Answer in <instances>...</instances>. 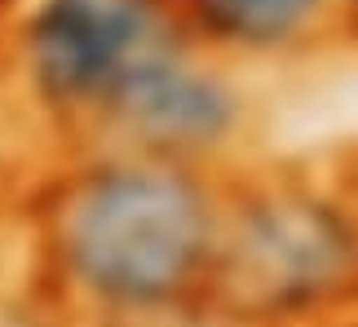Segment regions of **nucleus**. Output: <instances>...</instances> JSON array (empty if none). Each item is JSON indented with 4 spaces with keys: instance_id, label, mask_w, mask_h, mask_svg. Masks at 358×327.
I'll return each instance as SVG.
<instances>
[{
    "instance_id": "nucleus-1",
    "label": "nucleus",
    "mask_w": 358,
    "mask_h": 327,
    "mask_svg": "<svg viewBox=\"0 0 358 327\" xmlns=\"http://www.w3.org/2000/svg\"><path fill=\"white\" fill-rule=\"evenodd\" d=\"M226 173L76 142L0 177L13 283L58 327H124L208 305Z\"/></svg>"
},
{
    "instance_id": "nucleus-2",
    "label": "nucleus",
    "mask_w": 358,
    "mask_h": 327,
    "mask_svg": "<svg viewBox=\"0 0 358 327\" xmlns=\"http://www.w3.org/2000/svg\"><path fill=\"white\" fill-rule=\"evenodd\" d=\"M208 310L230 327L358 319V177L323 159L226 168Z\"/></svg>"
},
{
    "instance_id": "nucleus-3",
    "label": "nucleus",
    "mask_w": 358,
    "mask_h": 327,
    "mask_svg": "<svg viewBox=\"0 0 358 327\" xmlns=\"http://www.w3.org/2000/svg\"><path fill=\"white\" fill-rule=\"evenodd\" d=\"M190 45L169 0H0V115L27 151L120 142Z\"/></svg>"
},
{
    "instance_id": "nucleus-4",
    "label": "nucleus",
    "mask_w": 358,
    "mask_h": 327,
    "mask_svg": "<svg viewBox=\"0 0 358 327\" xmlns=\"http://www.w3.org/2000/svg\"><path fill=\"white\" fill-rule=\"evenodd\" d=\"M177 22L226 66H270L314 49L345 18V0H169Z\"/></svg>"
},
{
    "instance_id": "nucleus-5",
    "label": "nucleus",
    "mask_w": 358,
    "mask_h": 327,
    "mask_svg": "<svg viewBox=\"0 0 358 327\" xmlns=\"http://www.w3.org/2000/svg\"><path fill=\"white\" fill-rule=\"evenodd\" d=\"M124 327H230V323L222 314H213L208 305H199V310H182V314H164L146 323H124Z\"/></svg>"
},
{
    "instance_id": "nucleus-6",
    "label": "nucleus",
    "mask_w": 358,
    "mask_h": 327,
    "mask_svg": "<svg viewBox=\"0 0 358 327\" xmlns=\"http://www.w3.org/2000/svg\"><path fill=\"white\" fill-rule=\"evenodd\" d=\"M13 288V256H9V230H5V208H0V296Z\"/></svg>"
},
{
    "instance_id": "nucleus-7",
    "label": "nucleus",
    "mask_w": 358,
    "mask_h": 327,
    "mask_svg": "<svg viewBox=\"0 0 358 327\" xmlns=\"http://www.w3.org/2000/svg\"><path fill=\"white\" fill-rule=\"evenodd\" d=\"M345 18H350V22H358V0H345Z\"/></svg>"
},
{
    "instance_id": "nucleus-8",
    "label": "nucleus",
    "mask_w": 358,
    "mask_h": 327,
    "mask_svg": "<svg viewBox=\"0 0 358 327\" xmlns=\"http://www.w3.org/2000/svg\"><path fill=\"white\" fill-rule=\"evenodd\" d=\"M341 327H358V319H354V323H341Z\"/></svg>"
}]
</instances>
